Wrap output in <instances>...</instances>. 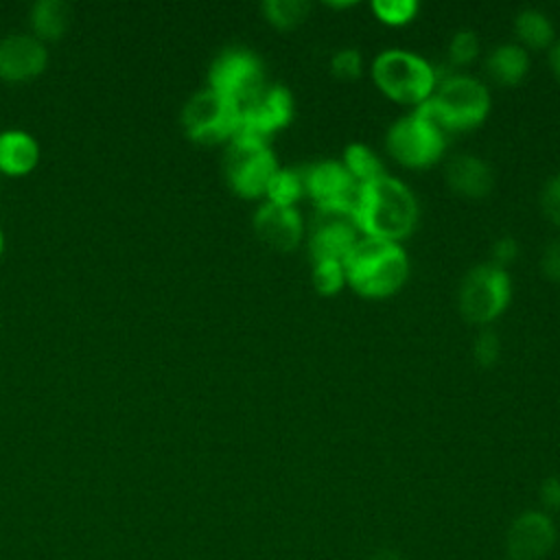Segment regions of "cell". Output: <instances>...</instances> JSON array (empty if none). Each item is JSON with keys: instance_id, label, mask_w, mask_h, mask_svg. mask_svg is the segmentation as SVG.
<instances>
[{"instance_id": "cell-1", "label": "cell", "mask_w": 560, "mask_h": 560, "mask_svg": "<svg viewBox=\"0 0 560 560\" xmlns=\"http://www.w3.org/2000/svg\"><path fill=\"white\" fill-rule=\"evenodd\" d=\"M354 217L363 236L398 243L409 236L418 223V201L407 184L383 175L359 186Z\"/></svg>"}, {"instance_id": "cell-2", "label": "cell", "mask_w": 560, "mask_h": 560, "mask_svg": "<svg viewBox=\"0 0 560 560\" xmlns=\"http://www.w3.org/2000/svg\"><path fill=\"white\" fill-rule=\"evenodd\" d=\"M346 284L363 298H387L409 276L407 252L385 238L361 236L343 258Z\"/></svg>"}, {"instance_id": "cell-3", "label": "cell", "mask_w": 560, "mask_h": 560, "mask_svg": "<svg viewBox=\"0 0 560 560\" xmlns=\"http://www.w3.org/2000/svg\"><path fill=\"white\" fill-rule=\"evenodd\" d=\"M446 138L481 125L490 112L488 88L468 74H448L438 81L433 94L413 107Z\"/></svg>"}, {"instance_id": "cell-4", "label": "cell", "mask_w": 560, "mask_h": 560, "mask_svg": "<svg viewBox=\"0 0 560 560\" xmlns=\"http://www.w3.org/2000/svg\"><path fill=\"white\" fill-rule=\"evenodd\" d=\"M372 79L385 96L405 105L427 101L440 81L435 68L424 57L405 48L378 52L372 61Z\"/></svg>"}, {"instance_id": "cell-5", "label": "cell", "mask_w": 560, "mask_h": 560, "mask_svg": "<svg viewBox=\"0 0 560 560\" xmlns=\"http://www.w3.org/2000/svg\"><path fill=\"white\" fill-rule=\"evenodd\" d=\"M278 160L267 140L238 133L234 136L223 155V173L230 188L245 197L256 199L262 197L267 184L278 171Z\"/></svg>"}, {"instance_id": "cell-6", "label": "cell", "mask_w": 560, "mask_h": 560, "mask_svg": "<svg viewBox=\"0 0 560 560\" xmlns=\"http://www.w3.org/2000/svg\"><path fill=\"white\" fill-rule=\"evenodd\" d=\"M182 125L186 136L199 144L230 142L238 136L241 109L238 103L206 88L186 101L182 109Z\"/></svg>"}, {"instance_id": "cell-7", "label": "cell", "mask_w": 560, "mask_h": 560, "mask_svg": "<svg viewBox=\"0 0 560 560\" xmlns=\"http://www.w3.org/2000/svg\"><path fill=\"white\" fill-rule=\"evenodd\" d=\"M512 280L494 262L475 265L459 284V311L468 322L490 324L510 304Z\"/></svg>"}, {"instance_id": "cell-8", "label": "cell", "mask_w": 560, "mask_h": 560, "mask_svg": "<svg viewBox=\"0 0 560 560\" xmlns=\"http://www.w3.org/2000/svg\"><path fill=\"white\" fill-rule=\"evenodd\" d=\"M385 144L396 162L411 168H424L442 158L446 136L413 109L389 127Z\"/></svg>"}, {"instance_id": "cell-9", "label": "cell", "mask_w": 560, "mask_h": 560, "mask_svg": "<svg viewBox=\"0 0 560 560\" xmlns=\"http://www.w3.org/2000/svg\"><path fill=\"white\" fill-rule=\"evenodd\" d=\"M208 81L210 90L228 96L238 105L249 101L267 85L258 55L243 46H230L221 50L210 66Z\"/></svg>"}, {"instance_id": "cell-10", "label": "cell", "mask_w": 560, "mask_h": 560, "mask_svg": "<svg viewBox=\"0 0 560 560\" xmlns=\"http://www.w3.org/2000/svg\"><path fill=\"white\" fill-rule=\"evenodd\" d=\"M361 230L354 217V208L330 206L317 208L308 225V252L313 260L337 258L343 260L352 245L361 238Z\"/></svg>"}, {"instance_id": "cell-11", "label": "cell", "mask_w": 560, "mask_h": 560, "mask_svg": "<svg viewBox=\"0 0 560 560\" xmlns=\"http://www.w3.org/2000/svg\"><path fill=\"white\" fill-rule=\"evenodd\" d=\"M238 133L267 140L271 133L291 122L293 96L284 85H265L258 94L238 105Z\"/></svg>"}, {"instance_id": "cell-12", "label": "cell", "mask_w": 560, "mask_h": 560, "mask_svg": "<svg viewBox=\"0 0 560 560\" xmlns=\"http://www.w3.org/2000/svg\"><path fill=\"white\" fill-rule=\"evenodd\" d=\"M300 171L304 182V195H308L317 203V208H354L359 184L346 171L341 160L313 162Z\"/></svg>"}, {"instance_id": "cell-13", "label": "cell", "mask_w": 560, "mask_h": 560, "mask_svg": "<svg viewBox=\"0 0 560 560\" xmlns=\"http://www.w3.org/2000/svg\"><path fill=\"white\" fill-rule=\"evenodd\" d=\"M254 232L273 249L289 252L300 245L304 236V221L295 206H278L265 201L254 212Z\"/></svg>"}, {"instance_id": "cell-14", "label": "cell", "mask_w": 560, "mask_h": 560, "mask_svg": "<svg viewBox=\"0 0 560 560\" xmlns=\"http://www.w3.org/2000/svg\"><path fill=\"white\" fill-rule=\"evenodd\" d=\"M48 55L35 35H7L0 39V79L26 81L46 68Z\"/></svg>"}, {"instance_id": "cell-15", "label": "cell", "mask_w": 560, "mask_h": 560, "mask_svg": "<svg viewBox=\"0 0 560 560\" xmlns=\"http://www.w3.org/2000/svg\"><path fill=\"white\" fill-rule=\"evenodd\" d=\"M446 184L464 197H486L494 186V173L490 164L472 153H457L444 166Z\"/></svg>"}, {"instance_id": "cell-16", "label": "cell", "mask_w": 560, "mask_h": 560, "mask_svg": "<svg viewBox=\"0 0 560 560\" xmlns=\"http://www.w3.org/2000/svg\"><path fill=\"white\" fill-rule=\"evenodd\" d=\"M510 540L516 560H532L553 542V525L545 514L527 512L514 523Z\"/></svg>"}, {"instance_id": "cell-17", "label": "cell", "mask_w": 560, "mask_h": 560, "mask_svg": "<svg viewBox=\"0 0 560 560\" xmlns=\"http://www.w3.org/2000/svg\"><path fill=\"white\" fill-rule=\"evenodd\" d=\"M39 160L37 140L22 129H7L0 133V173L26 175Z\"/></svg>"}, {"instance_id": "cell-18", "label": "cell", "mask_w": 560, "mask_h": 560, "mask_svg": "<svg viewBox=\"0 0 560 560\" xmlns=\"http://www.w3.org/2000/svg\"><path fill=\"white\" fill-rule=\"evenodd\" d=\"M529 70V52L514 42L494 46L486 57V72L501 85L518 83Z\"/></svg>"}, {"instance_id": "cell-19", "label": "cell", "mask_w": 560, "mask_h": 560, "mask_svg": "<svg viewBox=\"0 0 560 560\" xmlns=\"http://www.w3.org/2000/svg\"><path fill=\"white\" fill-rule=\"evenodd\" d=\"M70 24V7L61 0H39L31 7V26L37 39H57Z\"/></svg>"}, {"instance_id": "cell-20", "label": "cell", "mask_w": 560, "mask_h": 560, "mask_svg": "<svg viewBox=\"0 0 560 560\" xmlns=\"http://www.w3.org/2000/svg\"><path fill=\"white\" fill-rule=\"evenodd\" d=\"M514 31H516V37L521 42V46L527 50V48H547L553 44V24L551 20L534 9V7H527V9H521L514 18Z\"/></svg>"}, {"instance_id": "cell-21", "label": "cell", "mask_w": 560, "mask_h": 560, "mask_svg": "<svg viewBox=\"0 0 560 560\" xmlns=\"http://www.w3.org/2000/svg\"><path fill=\"white\" fill-rule=\"evenodd\" d=\"M341 164L346 166V171L352 175V179L359 186L370 184V182L387 175L383 162L378 160V155L370 147L359 144V142H352V144L346 147Z\"/></svg>"}, {"instance_id": "cell-22", "label": "cell", "mask_w": 560, "mask_h": 560, "mask_svg": "<svg viewBox=\"0 0 560 560\" xmlns=\"http://www.w3.org/2000/svg\"><path fill=\"white\" fill-rule=\"evenodd\" d=\"M304 195V182L300 168H278L267 184L265 197L278 206H295V201Z\"/></svg>"}, {"instance_id": "cell-23", "label": "cell", "mask_w": 560, "mask_h": 560, "mask_svg": "<svg viewBox=\"0 0 560 560\" xmlns=\"http://www.w3.org/2000/svg\"><path fill=\"white\" fill-rule=\"evenodd\" d=\"M311 4L304 0H265L262 15L278 28H295L308 18Z\"/></svg>"}, {"instance_id": "cell-24", "label": "cell", "mask_w": 560, "mask_h": 560, "mask_svg": "<svg viewBox=\"0 0 560 560\" xmlns=\"http://www.w3.org/2000/svg\"><path fill=\"white\" fill-rule=\"evenodd\" d=\"M313 287L322 295H335L346 284V271L343 260L337 258H317L313 260Z\"/></svg>"}, {"instance_id": "cell-25", "label": "cell", "mask_w": 560, "mask_h": 560, "mask_svg": "<svg viewBox=\"0 0 560 560\" xmlns=\"http://www.w3.org/2000/svg\"><path fill=\"white\" fill-rule=\"evenodd\" d=\"M370 7L381 22L392 26L411 22L420 9L416 0H372Z\"/></svg>"}, {"instance_id": "cell-26", "label": "cell", "mask_w": 560, "mask_h": 560, "mask_svg": "<svg viewBox=\"0 0 560 560\" xmlns=\"http://www.w3.org/2000/svg\"><path fill=\"white\" fill-rule=\"evenodd\" d=\"M479 48H481L479 35L470 28H459L448 39V59L455 66H466L479 55Z\"/></svg>"}, {"instance_id": "cell-27", "label": "cell", "mask_w": 560, "mask_h": 560, "mask_svg": "<svg viewBox=\"0 0 560 560\" xmlns=\"http://www.w3.org/2000/svg\"><path fill=\"white\" fill-rule=\"evenodd\" d=\"M363 70V59H361V52L352 46H343L339 50L332 52L330 57V72L337 77V79H343V81H350V79H357Z\"/></svg>"}, {"instance_id": "cell-28", "label": "cell", "mask_w": 560, "mask_h": 560, "mask_svg": "<svg viewBox=\"0 0 560 560\" xmlns=\"http://www.w3.org/2000/svg\"><path fill=\"white\" fill-rule=\"evenodd\" d=\"M501 354V341L497 337L494 330H481L477 337H475V343H472V357L475 361L481 365V368H490L497 363Z\"/></svg>"}, {"instance_id": "cell-29", "label": "cell", "mask_w": 560, "mask_h": 560, "mask_svg": "<svg viewBox=\"0 0 560 560\" xmlns=\"http://www.w3.org/2000/svg\"><path fill=\"white\" fill-rule=\"evenodd\" d=\"M540 206H542V212L547 214V219L560 228V175L551 177L545 184V188L540 192Z\"/></svg>"}, {"instance_id": "cell-30", "label": "cell", "mask_w": 560, "mask_h": 560, "mask_svg": "<svg viewBox=\"0 0 560 560\" xmlns=\"http://www.w3.org/2000/svg\"><path fill=\"white\" fill-rule=\"evenodd\" d=\"M540 269L549 280L560 282V238H553L545 245L540 254Z\"/></svg>"}, {"instance_id": "cell-31", "label": "cell", "mask_w": 560, "mask_h": 560, "mask_svg": "<svg viewBox=\"0 0 560 560\" xmlns=\"http://www.w3.org/2000/svg\"><path fill=\"white\" fill-rule=\"evenodd\" d=\"M516 254H518V243H516V238H512V236H501V238H497L494 245H492V260H490V262L503 267V265H508Z\"/></svg>"}, {"instance_id": "cell-32", "label": "cell", "mask_w": 560, "mask_h": 560, "mask_svg": "<svg viewBox=\"0 0 560 560\" xmlns=\"http://www.w3.org/2000/svg\"><path fill=\"white\" fill-rule=\"evenodd\" d=\"M542 499H545V503H549L553 508H560V475H553L545 481Z\"/></svg>"}, {"instance_id": "cell-33", "label": "cell", "mask_w": 560, "mask_h": 560, "mask_svg": "<svg viewBox=\"0 0 560 560\" xmlns=\"http://www.w3.org/2000/svg\"><path fill=\"white\" fill-rule=\"evenodd\" d=\"M549 63H551L553 74L560 79V42L551 44V48H549Z\"/></svg>"}, {"instance_id": "cell-34", "label": "cell", "mask_w": 560, "mask_h": 560, "mask_svg": "<svg viewBox=\"0 0 560 560\" xmlns=\"http://www.w3.org/2000/svg\"><path fill=\"white\" fill-rule=\"evenodd\" d=\"M2 247H4V236H2V230H0V254H2Z\"/></svg>"}]
</instances>
